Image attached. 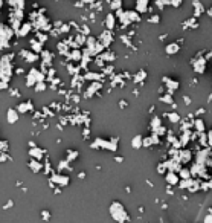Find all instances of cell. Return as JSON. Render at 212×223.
I'll use <instances>...</instances> for the list:
<instances>
[{"label": "cell", "instance_id": "6da1fadb", "mask_svg": "<svg viewBox=\"0 0 212 223\" xmlns=\"http://www.w3.org/2000/svg\"><path fill=\"white\" fill-rule=\"evenodd\" d=\"M14 58V52L9 54H5L2 58H0V80L2 81L9 82L12 77V64L11 60Z\"/></svg>", "mask_w": 212, "mask_h": 223}, {"label": "cell", "instance_id": "7a4b0ae2", "mask_svg": "<svg viewBox=\"0 0 212 223\" xmlns=\"http://www.w3.org/2000/svg\"><path fill=\"white\" fill-rule=\"evenodd\" d=\"M110 215L118 223H125L130 220L128 212L125 211V208H124V205L121 202H113L110 205Z\"/></svg>", "mask_w": 212, "mask_h": 223}, {"label": "cell", "instance_id": "3957f363", "mask_svg": "<svg viewBox=\"0 0 212 223\" xmlns=\"http://www.w3.org/2000/svg\"><path fill=\"white\" fill-rule=\"evenodd\" d=\"M50 185L52 187H55V185H61V187L69 185V177L64 176V174H55V176H52V179H50Z\"/></svg>", "mask_w": 212, "mask_h": 223}, {"label": "cell", "instance_id": "277c9868", "mask_svg": "<svg viewBox=\"0 0 212 223\" xmlns=\"http://www.w3.org/2000/svg\"><path fill=\"white\" fill-rule=\"evenodd\" d=\"M15 110L18 112V115H20V113H26V112H31V110H34V104H32V101H23V103L17 104Z\"/></svg>", "mask_w": 212, "mask_h": 223}, {"label": "cell", "instance_id": "5b68a950", "mask_svg": "<svg viewBox=\"0 0 212 223\" xmlns=\"http://www.w3.org/2000/svg\"><path fill=\"white\" fill-rule=\"evenodd\" d=\"M6 121H8V124H15L18 121V112L15 110V107L14 109H8V112H6Z\"/></svg>", "mask_w": 212, "mask_h": 223}, {"label": "cell", "instance_id": "8992f818", "mask_svg": "<svg viewBox=\"0 0 212 223\" xmlns=\"http://www.w3.org/2000/svg\"><path fill=\"white\" fill-rule=\"evenodd\" d=\"M44 154V150H41L40 147H34V148H29V156L31 159H35V161H40L41 162V157Z\"/></svg>", "mask_w": 212, "mask_h": 223}, {"label": "cell", "instance_id": "52a82bcc", "mask_svg": "<svg viewBox=\"0 0 212 223\" xmlns=\"http://www.w3.org/2000/svg\"><path fill=\"white\" fill-rule=\"evenodd\" d=\"M28 167L31 168L32 173H40V171H43V164H41L40 161H35V159H29Z\"/></svg>", "mask_w": 212, "mask_h": 223}, {"label": "cell", "instance_id": "ba28073f", "mask_svg": "<svg viewBox=\"0 0 212 223\" xmlns=\"http://www.w3.org/2000/svg\"><path fill=\"white\" fill-rule=\"evenodd\" d=\"M20 55H22L26 61H29V63H34V61L38 60V54L32 52L31 49H29V50H22V52H20Z\"/></svg>", "mask_w": 212, "mask_h": 223}, {"label": "cell", "instance_id": "9c48e42d", "mask_svg": "<svg viewBox=\"0 0 212 223\" xmlns=\"http://www.w3.org/2000/svg\"><path fill=\"white\" fill-rule=\"evenodd\" d=\"M31 29H32V24L31 23H22V26L18 28V31H17V35L18 37H26L29 32H31Z\"/></svg>", "mask_w": 212, "mask_h": 223}, {"label": "cell", "instance_id": "30bf717a", "mask_svg": "<svg viewBox=\"0 0 212 223\" xmlns=\"http://www.w3.org/2000/svg\"><path fill=\"white\" fill-rule=\"evenodd\" d=\"M113 41V37H111V32L110 31H106L102 35H101V43H102V47L104 46H108L110 43Z\"/></svg>", "mask_w": 212, "mask_h": 223}, {"label": "cell", "instance_id": "8fae6325", "mask_svg": "<svg viewBox=\"0 0 212 223\" xmlns=\"http://www.w3.org/2000/svg\"><path fill=\"white\" fill-rule=\"evenodd\" d=\"M29 45H31V50H32V52H40V50H41V49H43V43H41V41H38V40H37V38H32V40H31V41H29Z\"/></svg>", "mask_w": 212, "mask_h": 223}, {"label": "cell", "instance_id": "7c38bea8", "mask_svg": "<svg viewBox=\"0 0 212 223\" xmlns=\"http://www.w3.org/2000/svg\"><path fill=\"white\" fill-rule=\"evenodd\" d=\"M106 24H107V29H108V31H111V29L115 28V14H113V12L107 14V17H106Z\"/></svg>", "mask_w": 212, "mask_h": 223}, {"label": "cell", "instance_id": "4fadbf2b", "mask_svg": "<svg viewBox=\"0 0 212 223\" xmlns=\"http://www.w3.org/2000/svg\"><path fill=\"white\" fill-rule=\"evenodd\" d=\"M131 145H133V148H139V147H143V139H142V136L136 135V136L133 138V141H131Z\"/></svg>", "mask_w": 212, "mask_h": 223}, {"label": "cell", "instance_id": "5bb4252c", "mask_svg": "<svg viewBox=\"0 0 212 223\" xmlns=\"http://www.w3.org/2000/svg\"><path fill=\"white\" fill-rule=\"evenodd\" d=\"M66 154H67V157H66V161L69 162V161H75V157H78L80 156V153L75 151V150H72V148H69L67 151H66Z\"/></svg>", "mask_w": 212, "mask_h": 223}, {"label": "cell", "instance_id": "9a60e30c", "mask_svg": "<svg viewBox=\"0 0 212 223\" xmlns=\"http://www.w3.org/2000/svg\"><path fill=\"white\" fill-rule=\"evenodd\" d=\"M8 150H9V142H8V141H3V139H0V151L8 153Z\"/></svg>", "mask_w": 212, "mask_h": 223}, {"label": "cell", "instance_id": "2e32d148", "mask_svg": "<svg viewBox=\"0 0 212 223\" xmlns=\"http://www.w3.org/2000/svg\"><path fill=\"white\" fill-rule=\"evenodd\" d=\"M50 217H52V214H50L49 210H41V219H43L44 222H49Z\"/></svg>", "mask_w": 212, "mask_h": 223}, {"label": "cell", "instance_id": "e0dca14e", "mask_svg": "<svg viewBox=\"0 0 212 223\" xmlns=\"http://www.w3.org/2000/svg\"><path fill=\"white\" fill-rule=\"evenodd\" d=\"M147 6H148V3H147V2H137V3H136V8L139 9V12H145Z\"/></svg>", "mask_w": 212, "mask_h": 223}, {"label": "cell", "instance_id": "ac0fdd59", "mask_svg": "<svg viewBox=\"0 0 212 223\" xmlns=\"http://www.w3.org/2000/svg\"><path fill=\"white\" fill-rule=\"evenodd\" d=\"M177 50H178V46H177L176 43H174V45H169V46L166 47V54H174Z\"/></svg>", "mask_w": 212, "mask_h": 223}, {"label": "cell", "instance_id": "d6986e66", "mask_svg": "<svg viewBox=\"0 0 212 223\" xmlns=\"http://www.w3.org/2000/svg\"><path fill=\"white\" fill-rule=\"evenodd\" d=\"M6 161H11V156H9L8 153L0 151V164H2V162H6Z\"/></svg>", "mask_w": 212, "mask_h": 223}, {"label": "cell", "instance_id": "ffe728a7", "mask_svg": "<svg viewBox=\"0 0 212 223\" xmlns=\"http://www.w3.org/2000/svg\"><path fill=\"white\" fill-rule=\"evenodd\" d=\"M145 77H147V73H145V71H139V72H137V75L134 77V81L137 82V81H139V80H141V81H142V80H143Z\"/></svg>", "mask_w": 212, "mask_h": 223}, {"label": "cell", "instance_id": "44dd1931", "mask_svg": "<svg viewBox=\"0 0 212 223\" xmlns=\"http://www.w3.org/2000/svg\"><path fill=\"white\" fill-rule=\"evenodd\" d=\"M166 180L169 182V185H176V182H177V177L174 176L173 173H171V174H168V176H166Z\"/></svg>", "mask_w": 212, "mask_h": 223}, {"label": "cell", "instance_id": "7402d4cb", "mask_svg": "<svg viewBox=\"0 0 212 223\" xmlns=\"http://www.w3.org/2000/svg\"><path fill=\"white\" fill-rule=\"evenodd\" d=\"M6 89H9V82L0 80V90H6Z\"/></svg>", "mask_w": 212, "mask_h": 223}, {"label": "cell", "instance_id": "603a6c76", "mask_svg": "<svg viewBox=\"0 0 212 223\" xmlns=\"http://www.w3.org/2000/svg\"><path fill=\"white\" fill-rule=\"evenodd\" d=\"M14 206V200H8L5 205H3V210H9V208H12Z\"/></svg>", "mask_w": 212, "mask_h": 223}, {"label": "cell", "instance_id": "cb8c5ba5", "mask_svg": "<svg viewBox=\"0 0 212 223\" xmlns=\"http://www.w3.org/2000/svg\"><path fill=\"white\" fill-rule=\"evenodd\" d=\"M44 89H46V84H44V82H38V84H37V87H35L37 92H40V90H44Z\"/></svg>", "mask_w": 212, "mask_h": 223}, {"label": "cell", "instance_id": "d4e9b609", "mask_svg": "<svg viewBox=\"0 0 212 223\" xmlns=\"http://www.w3.org/2000/svg\"><path fill=\"white\" fill-rule=\"evenodd\" d=\"M111 8L116 9V12H118L119 8H121V2H113V3H111Z\"/></svg>", "mask_w": 212, "mask_h": 223}, {"label": "cell", "instance_id": "484cf974", "mask_svg": "<svg viewBox=\"0 0 212 223\" xmlns=\"http://www.w3.org/2000/svg\"><path fill=\"white\" fill-rule=\"evenodd\" d=\"M9 92H11V95H20V92H18V89H14V87H9Z\"/></svg>", "mask_w": 212, "mask_h": 223}, {"label": "cell", "instance_id": "4316f807", "mask_svg": "<svg viewBox=\"0 0 212 223\" xmlns=\"http://www.w3.org/2000/svg\"><path fill=\"white\" fill-rule=\"evenodd\" d=\"M15 72H17V75H23L24 69H23V67H17V69H15Z\"/></svg>", "mask_w": 212, "mask_h": 223}, {"label": "cell", "instance_id": "83f0119b", "mask_svg": "<svg viewBox=\"0 0 212 223\" xmlns=\"http://www.w3.org/2000/svg\"><path fill=\"white\" fill-rule=\"evenodd\" d=\"M150 22H159V15H153V17H150Z\"/></svg>", "mask_w": 212, "mask_h": 223}, {"label": "cell", "instance_id": "f1b7e54d", "mask_svg": "<svg viewBox=\"0 0 212 223\" xmlns=\"http://www.w3.org/2000/svg\"><path fill=\"white\" fill-rule=\"evenodd\" d=\"M119 106H121L122 109H124V107H125V106H128V104H127V101H124V99H122V101L119 103Z\"/></svg>", "mask_w": 212, "mask_h": 223}, {"label": "cell", "instance_id": "f546056e", "mask_svg": "<svg viewBox=\"0 0 212 223\" xmlns=\"http://www.w3.org/2000/svg\"><path fill=\"white\" fill-rule=\"evenodd\" d=\"M3 5H5V3H3V2H2V0H0V9H2V8H3Z\"/></svg>", "mask_w": 212, "mask_h": 223}]
</instances>
